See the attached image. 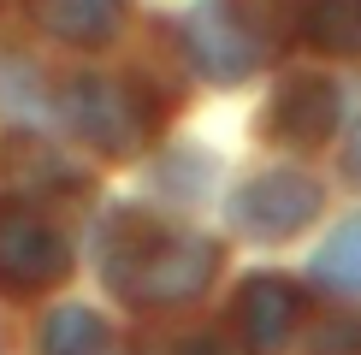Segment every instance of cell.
I'll return each mask as SVG.
<instances>
[{"mask_svg": "<svg viewBox=\"0 0 361 355\" xmlns=\"http://www.w3.org/2000/svg\"><path fill=\"white\" fill-rule=\"evenodd\" d=\"M214 273H219V249L195 231L160 225L148 207H113V219L101 225V278L130 308L190 302L207 290Z\"/></svg>", "mask_w": 361, "mask_h": 355, "instance_id": "obj_1", "label": "cell"}, {"mask_svg": "<svg viewBox=\"0 0 361 355\" xmlns=\"http://www.w3.org/2000/svg\"><path fill=\"white\" fill-rule=\"evenodd\" d=\"M59 113L95 154H113V160L137 154L154 137V101L130 77H78L59 101Z\"/></svg>", "mask_w": 361, "mask_h": 355, "instance_id": "obj_2", "label": "cell"}, {"mask_svg": "<svg viewBox=\"0 0 361 355\" xmlns=\"http://www.w3.org/2000/svg\"><path fill=\"white\" fill-rule=\"evenodd\" d=\"M71 273V249L36 207L0 201V290L6 296H36L54 290Z\"/></svg>", "mask_w": 361, "mask_h": 355, "instance_id": "obj_3", "label": "cell"}, {"mask_svg": "<svg viewBox=\"0 0 361 355\" xmlns=\"http://www.w3.org/2000/svg\"><path fill=\"white\" fill-rule=\"evenodd\" d=\"M320 213V184L302 172H261L231 196V225L261 243H284Z\"/></svg>", "mask_w": 361, "mask_h": 355, "instance_id": "obj_4", "label": "cell"}, {"mask_svg": "<svg viewBox=\"0 0 361 355\" xmlns=\"http://www.w3.org/2000/svg\"><path fill=\"white\" fill-rule=\"evenodd\" d=\"M184 48L195 59V71L214 77V83H243L267 59V48L237 24V12L225 6V0H202V6L184 18Z\"/></svg>", "mask_w": 361, "mask_h": 355, "instance_id": "obj_5", "label": "cell"}, {"mask_svg": "<svg viewBox=\"0 0 361 355\" xmlns=\"http://www.w3.org/2000/svg\"><path fill=\"white\" fill-rule=\"evenodd\" d=\"M296 314H302L296 285L279 273H255L237 290V337H243L249 355H284V344L296 332Z\"/></svg>", "mask_w": 361, "mask_h": 355, "instance_id": "obj_6", "label": "cell"}, {"mask_svg": "<svg viewBox=\"0 0 361 355\" xmlns=\"http://www.w3.org/2000/svg\"><path fill=\"white\" fill-rule=\"evenodd\" d=\"M267 137L284 148H320L338 130V89L326 77H290L267 107Z\"/></svg>", "mask_w": 361, "mask_h": 355, "instance_id": "obj_7", "label": "cell"}, {"mask_svg": "<svg viewBox=\"0 0 361 355\" xmlns=\"http://www.w3.org/2000/svg\"><path fill=\"white\" fill-rule=\"evenodd\" d=\"M30 12L42 30H54L59 42H78V48H101L125 24V0H30Z\"/></svg>", "mask_w": 361, "mask_h": 355, "instance_id": "obj_8", "label": "cell"}, {"mask_svg": "<svg viewBox=\"0 0 361 355\" xmlns=\"http://www.w3.org/2000/svg\"><path fill=\"white\" fill-rule=\"evenodd\" d=\"M308 278L320 290H338V296H361V213L343 219V225L320 243V255L308 261Z\"/></svg>", "mask_w": 361, "mask_h": 355, "instance_id": "obj_9", "label": "cell"}, {"mask_svg": "<svg viewBox=\"0 0 361 355\" xmlns=\"http://www.w3.org/2000/svg\"><path fill=\"white\" fill-rule=\"evenodd\" d=\"M42 355H107V325H101L95 308H54L48 325H42Z\"/></svg>", "mask_w": 361, "mask_h": 355, "instance_id": "obj_10", "label": "cell"}, {"mask_svg": "<svg viewBox=\"0 0 361 355\" xmlns=\"http://www.w3.org/2000/svg\"><path fill=\"white\" fill-rule=\"evenodd\" d=\"M302 36L320 54H361V0H314L302 12Z\"/></svg>", "mask_w": 361, "mask_h": 355, "instance_id": "obj_11", "label": "cell"}, {"mask_svg": "<svg viewBox=\"0 0 361 355\" xmlns=\"http://www.w3.org/2000/svg\"><path fill=\"white\" fill-rule=\"evenodd\" d=\"M225 6L237 12V24H243L267 54H273L279 42H290V30H302V0H225Z\"/></svg>", "mask_w": 361, "mask_h": 355, "instance_id": "obj_12", "label": "cell"}, {"mask_svg": "<svg viewBox=\"0 0 361 355\" xmlns=\"http://www.w3.org/2000/svg\"><path fill=\"white\" fill-rule=\"evenodd\" d=\"M308 355H361V314H326L308 325Z\"/></svg>", "mask_w": 361, "mask_h": 355, "instance_id": "obj_13", "label": "cell"}, {"mask_svg": "<svg viewBox=\"0 0 361 355\" xmlns=\"http://www.w3.org/2000/svg\"><path fill=\"white\" fill-rule=\"evenodd\" d=\"M142 355H225V349H219V337H207V332H172V337L142 344Z\"/></svg>", "mask_w": 361, "mask_h": 355, "instance_id": "obj_14", "label": "cell"}, {"mask_svg": "<svg viewBox=\"0 0 361 355\" xmlns=\"http://www.w3.org/2000/svg\"><path fill=\"white\" fill-rule=\"evenodd\" d=\"M343 166H350V178H355V184H361V130H355V137H350V160H343Z\"/></svg>", "mask_w": 361, "mask_h": 355, "instance_id": "obj_15", "label": "cell"}]
</instances>
